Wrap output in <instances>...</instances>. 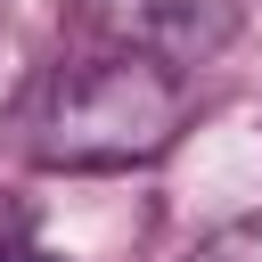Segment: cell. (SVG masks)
Returning a JSON list of instances; mask_svg holds the SVG:
<instances>
[{
  "label": "cell",
  "instance_id": "obj_1",
  "mask_svg": "<svg viewBox=\"0 0 262 262\" xmlns=\"http://www.w3.org/2000/svg\"><path fill=\"white\" fill-rule=\"evenodd\" d=\"M188 123V82L156 57L98 49L33 98V164L49 172H131L156 164Z\"/></svg>",
  "mask_w": 262,
  "mask_h": 262
},
{
  "label": "cell",
  "instance_id": "obj_2",
  "mask_svg": "<svg viewBox=\"0 0 262 262\" xmlns=\"http://www.w3.org/2000/svg\"><path fill=\"white\" fill-rule=\"evenodd\" d=\"M254 0H82V16L98 25L106 49H131V57H156L172 74L221 57L237 41Z\"/></svg>",
  "mask_w": 262,
  "mask_h": 262
},
{
  "label": "cell",
  "instance_id": "obj_3",
  "mask_svg": "<svg viewBox=\"0 0 262 262\" xmlns=\"http://www.w3.org/2000/svg\"><path fill=\"white\" fill-rule=\"evenodd\" d=\"M188 262H262V221H229V229H213Z\"/></svg>",
  "mask_w": 262,
  "mask_h": 262
},
{
  "label": "cell",
  "instance_id": "obj_4",
  "mask_svg": "<svg viewBox=\"0 0 262 262\" xmlns=\"http://www.w3.org/2000/svg\"><path fill=\"white\" fill-rule=\"evenodd\" d=\"M0 262H33V254H25V246H0Z\"/></svg>",
  "mask_w": 262,
  "mask_h": 262
}]
</instances>
